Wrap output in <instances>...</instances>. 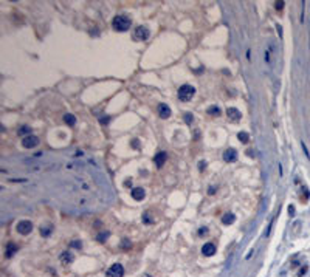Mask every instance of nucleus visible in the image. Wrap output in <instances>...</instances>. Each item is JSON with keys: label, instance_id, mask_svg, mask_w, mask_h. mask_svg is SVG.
<instances>
[{"label": "nucleus", "instance_id": "16", "mask_svg": "<svg viewBox=\"0 0 310 277\" xmlns=\"http://www.w3.org/2000/svg\"><path fill=\"white\" fill-rule=\"evenodd\" d=\"M64 121H65L67 126H75V124H76V118H75L73 115H70V113H67V115L64 116Z\"/></svg>", "mask_w": 310, "mask_h": 277}, {"label": "nucleus", "instance_id": "8", "mask_svg": "<svg viewBox=\"0 0 310 277\" xmlns=\"http://www.w3.org/2000/svg\"><path fill=\"white\" fill-rule=\"evenodd\" d=\"M223 160H225L226 163H234V161L237 160V152H236V149H233V147L226 149V150L223 152Z\"/></svg>", "mask_w": 310, "mask_h": 277}, {"label": "nucleus", "instance_id": "7", "mask_svg": "<svg viewBox=\"0 0 310 277\" xmlns=\"http://www.w3.org/2000/svg\"><path fill=\"white\" fill-rule=\"evenodd\" d=\"M216 251H217V248H216V245H214L213 241L205 243V245L202 246V254H203L205 257H211V256H214V254H216Z\"/></svg>", "mask_w": 310, "mask_h": 277}, {"label": "nucleus", "instance_id": "9", "mask_svg": "<svg viewBox=\"0 0 310 277\" xmlns=\"http://www.w3.org/2000/svg\"><path fill=\"white\" fill-rule=\"evenodd\" d=\"M226 116H228V119H231V121H239V119L242 118V113H240L236 107H228V108H226Z\"/></svg>", "mask_w": 310, "mask_h": 277}, {"label": "nucleus", "instance_id": "27", "mask_svg": "<svg viewBox=\"0 0 310 277\" xmlns=\"http://www.w3.org/2000/svg\"><path fill=\"white\" fill-rule=\"evenodd\" d=\"M205 167H206V163H205V161H200V163H199V169H200V170H205Z\"/></svg>", "mask_w": 310, "mask_h": 277}, {"label": "nucleus", "instance_id": "31", "mask_svg": "<svg viewBox=\"0 0 310 277\" xmlns=\"http://www.w3.org/2000/svg\"><path fill=\"white\" fill-rule=\"evenodd\" d=\"M130 184H132V180H129V178H127V180H126V183H124V186H130Z\"/></svg>", "mask_w": 310, "mask_h": 277}, {"label": "nucleus", "instance_id": "29", "mask_svg": "<svg viewBox=\"0 0 310 277\" xmlns=\"http://www.w3.org/2000/svg\"><path fill=\"white\" fill-rule=\"evenodd\" d=\"M101 122H102V124H107V122H109V116H106V118H101Z\"/></svg>", "mask_w": 310, "mask_h": 277}, {"label": "nucleus", "instance_id": "3", "mask_svg": "<svg viewBox=\"0 0 310 277\" xmlns=\"http://www.w3.org/2000/svg\"><path fill=\"white\" fill-rule=\"evenodd\" d=\"M16 231L19 232V234H22V235H27V234H30V232L33 231V223L30 220H20L16 225Z\"/></svg>", "mask_w": 310, "mask_h": 277}, {"label": "nucleus", "instance_id": "11", "mask_svg": "<svg viewBox=\"0 0 310 277\" xmlns=\"http://www.w3.org/2000/svg\"><path fill=\"white\" fill-rule=\"evenodd\" d=\"M17 251H19V246H17L14 241L6 243V249H5V256H6V257H12Z\"/></svg>", "mask_w": 310, "mask_h": 277}, {"label": "nucleus", "instance_id": "18", "mask_svg": "<svg viewBox=\"0 0 310 277\" xmlns=\"http://www.w3.org/2000/svg\"><path fill=\"white\" fill-rule=\"evenodd\" d=\"M208 115H211V116H219V115H220V108H219L217 105H211V107L208 108Z\"/></svg>", "mask_w": 310, "mask_h": 277}, {"label": "nucleus", "instance_id": "5", "mask_svg": "<svg viewBox=\"0 0 310 277\" xmlns=\"http://www.w3.org/2000/svg\"><path fill=\"white\" fill-rule=\"evenodd\" d=\"M107 276L109 277H123L124 276V268L120 263H113L109 270H107Z\"/></svg>", "mask_w": 310, "mask_h": 277}, {"label": "nucleus", "instance_id": "17", "mask_svg": "<svg viewBox=\"0 0 310 277\" xmlns=\"http://www.w3.org/2000/svg\"><path fill=\"white\" fill-rule=\"evenodd\" d=\"M237 138H239V141H240L242 144H247V142L250 141V135H248L247 132H239V133H237Z\"/></svg>", "mask_w": 310, "mask_h": 277}, {"label": "nucleus", "instance_id": "6", "mask_svg": "<svg viewBox=\"0 0 310 277\" xmlns=\"http://www.w3.org/2000/svg\"><path fill=\"white\" fill-rule=\"evenodd\" d=\"M37 144H39V138L36 135H28L22 139V146L25 149H34V147H37Z\"/></svg>", "mask_w": 310, "mask_h": 277}, {"label": "nucleus", "instance_id": "30", "mask_svg": "<svg viewBox=\"0 0 310 277\" xmlns=\"http://www.w3.org/2000/svg\"><path fill=\"white\" fill-rule=\"evenodd\" d=\"M306 271H307V266H303V270L299 271V276H303V274H306Z\"/></svg>", "mask_w": 310, "mask_h": 277}, {"label": "nucleus", "instance_id": "21", "mask_svg": "<svg viewBox=\"0 0 310 277\" xmlns=\"http://www.w3.org/2000/svg\"><path fill=\"white\" fill-rule=\"evenodd\" d=\"M274 6H276V9H278V11H281V9L284 8V2H282V0H281V2H276V3H274Z\"/></svg>", "mask_w": 310, "mask_h": 277}, {"label": "nucleus", "instance_id": "14", "mask_svg": "<svg viewBox=\"0 0 310 277\" xmlns=\"http://www.w3.org/2000/svg\"><path fill=\"white\" fill-rule=\"evenodd\" d=\"M234 222H236V215L231 214V212H228V214H225V215L222 217V223H223V225H233Z\"/></svg>", "mask_w": 310, "mask_h": 277}, {"label": "nucleus", "instance_id": "28", "mask_svg": "<svg viewBox=\"0 0 310 277\" xmlns=\"http://www.w3.org/2000/svg\"><path fill=\"white\" fill-rule=\"evenodd\" d=\"M129 246H130V243H129V241L124 238V240H123V245H121V248H124V249H126V248H129Z\"/></svg>", "mask_w": 310, "mask_h": 277}, {"label": "nucleus", "instance_id": "32", "mask_svg": "<svg viewBox=\"0 0 310 277\" xmlns=\"http://www.w3.org/2000/svg\"><path fill=\"white\" fill-rule=\"evenodd\" d=\"M214 190H216L214 187H209V195H214Z\"/></svg>", "mask_w": 310, "mask_h": 277}, {"label": "nucleus", "instance_id": "12", "mask_svg": "<svg viewBox=\"0 0 310 277\" xmlns=\"http://www.w3.org/2000/svg\"><path fill=\"white\" fill-rule=\"evenodd\" d=\"M158 115H160V118L168 119V118L171 116V108H169L166 104H160V105H158Z\"/></svg>", "mask_w": 310, "mask_h": 277}, {"label": "nucleus", "instance_id": "22", "mask_svg": "<svg viewBox=\"0 0 310 277\" xmlns=\"http://www.w3.org/2000/svg\"><path fill=\"white\" fill-rule=\"evenodd\" d=\"M41 234L45 235V237H48V235L51 234V231H50V229H44V226H42V228H41Z\"/></svg>", "mask_w": 310, "mask_h": 277}, {"label": "nucleus", "instance_id": "23", "mask_svg": "<svg viewBox=\"0 0 310 277\" xmlns=\"http://www.w3.org/2000/svg\"><path fill=\"white\" fill-rule=\"evenodd\" d=\"M206 234H208V229H206V228H200V229H199V235H200V237H203V235H206Z\"/></svg>", "mask_w": 310, "mask_h": 277}, {"label": "nucleus", "instance_id": "4", "mask_svg": "<svg viewBox=\"0 0 310 277\" xmlns=\"http://www.w3.org/2000/svg\"><path fill=\"white\" fill-rule=\"evenodd\" d=\"M149 30L146 28V26H143V25H140V26H136L135 28V31H133V39L135 41H146L147 37H149Z\"/></svg>", "mask_w": 310, "mask_h": 277}, {"label": "nucleus", "instance_id": "2", "mask_svg": "<svg viewBox=\"0 0 310 277\" xmlns=\"http://www.w3.org/2000/svg\"><path fill=\"white\" fill-rule=\"evenodd\" d=\"M194 94H195V88L192 85H189V84H185V85H181L178 88V99L183 101V102L191 101L194 98Z\"/></svg>", "mask_w": 310, "mask_h": 277}, {"label": "nucleus", "instance_id": "10", "mask_svg": "<svg viewBox=\"0 0 310 277\" xmlns=\"http://www.w3.org/2000/svg\"><path fill=\"white\" fill-rule=\"evenodd\" d=\"M166 160H168V153H166V152H158V153L155 155V158H154V163H155V166L160 169V167H163V164L166 163Z\"/></svg>", "mask_w": 310, "mask_h": 277}, {"label": "nucleus", "instance_id": "1", "mask_svg": "<svg viewBox=\"0 0 310 277\" xmlns=\"http://www.w3.org/2000/svg\"><path fill=\"white\" fill-rule=\"evenodd\" d=\"M132 20L127 16H115L112 20V26L115 31H127L130 28Z\"/></svg>", "mask_w": 310, "mask_h": 277}, {"label": "nucleus", "instance_id": "26", "mask_svg": "<svg viewBox=\"0 0 310 277\" xmlns=\"http://www.w3.org/2000/svg\"><path fill=\"white\" fill-rule=\"evenodd\" d=\"M132 147L133 149H140V141L138 139H133L132 141Z\"/></svg>", "mask_w": 310, "mask_h": 277}, {"label": "nucleus", "instance_id": "20", "mask_svg": "<svg viewBox=\"0 0 310 277\" xmlns=\"http://www.w3.org/2000/svg\"><path fill=\"white\" fill-rule=\"evenodd\" d=\"M107 237H109V232L104 231V232H101L96 238H98V241H106V240H107Z\"/></svg>", "mask_w": 310, "mask_h": 277}, {"label": "nucleus", "instance_id": "25", "mask_svg": "<svg viewBox=\"0 0 310 277\" xmlns=\"http://www.w3.org/2000/svg\"><path fill=\"white\" fill-rule=\"evenodd\" d=\"M71 246H73V248H78V249H79V248H81L82 245H81V241H78V240H75V241H71Z\"/></svg>", "mask_w": 310, "mask_h": 277}, {"label": "nucleus", "instance_id": "19", "mask_svg": "<svg viewBox=\"0 0 310 277\" xmlns=\"http://www.w3.org/2000/svg\"><path fill=\"white\" fill-rule=\"evenodd\" d=\"M183 119H185V122H186V124H192L194 116H192V113H185V115H183Z\"/></svg>", "mask_w": 310, "mask_h": 277}, {"label": "nucleus", "instance_id": "24", "mask_svg": "<svg viewBox=\"0 0 310 277\" xmlns=\"http://www.w3.org/2000/svg\"><path fill=\"white\" fill-rule=\"evenodd\" d=\"M27 132H30V127H20V129H19V133H20V135H23V133H27Z\"/></svg>", "mask_w": 310, "mask_h": 277}, {"label": "nucleus", "instance_id": "15", "mask_svg": "<svg viewBox=\"0 0 310 277\" xmlns=\"http://www.w3.org/2000/svg\"><path fill=\"white\" fill-rule=\"evenodd\" d=\"M61 262H62L64 265L71 263V262H73V256H71V252H68V251L62 252V254H61Z\"/></svg>", "mask_w": 310, "mask_h": 277}, {"label": "nucleus", "instance_id": "13", "mask_svg": "<svg viewBox=\"0 0 310 277\" xmlns=\"http://www.w3.org/2000/svg\"><path fill=\"white\" fill-rule=\"evenodd\" d=\"M132 198L133 200H136V201H141L143 198H144V195H146V192H144V189L143 187H133L132 189Z\"/></svg>", "mask_w": 310, "mask_h": 277}]
</instances>
